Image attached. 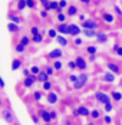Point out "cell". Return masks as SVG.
<instances>
[{
    "label": "cell",
    "mask_w": 122,
    "mask_h": 125,
    "mask_svg": "<svg viewBox=\"0 0 122 125\" xmlns=\"http://www.w3.org/2000/svg\"><path fill=\"white\" fill-rule=\"evenodd\" d=\"M88 81H89V73H86V72H81L79 73V79H78V82H75L72 85V88L75 91H81V89H83L85 85L88 83Z\"/></svg>",
    "instance_id": "cell-1"
},
{
    "label": "cell",
    "mask_w": 122,
    "mask_h": 125,
    "mask_svg": "<svg viewBox=\"0 0 122 125\" xmlns=\"http://www.w3.org/2000/svg\"><path fill=\"white\" fill-rule=\"evenodd\" d=\"M93 98L96 99V102L102 104V105H105V104H109V102H112L111 94H106L105 91H96V92L93 94Z\"/></svg>",
    "instance_id": "cell-2"
},
{
    "label": "cell",
    "mask_w": 122,
    "mask_h": 125,
    "mask_svg": "<svg viewBox=\"0 0 122 125\" xmlns=\"http://www.w3.org/2000/svg\"><path fill=\"white\" fill-rule=\"evenodd\" d=\"M45 58L48 61H58V59H62L63 58V50L61 48H56V49L50 50L48 55H45Z\"/></svg>",
    "instance_id": "cell-3"
},
{
    "label": "cell",
    "mask_w": 122,
    "mask_h": 125,
    "mask_svg": "<svg viewBox=\"0 0 122 125\" xmlns=\"http://www.w3.org/2000/svg\"><path fill=\"white\" fill-rule=\"evenodd\" d=\"M106 68H108V71L111 72H113L115 75H122V66L119 62H112V61H108L106 62Z\"/></svg>",
    "instance_id": "cell-4"
},
{
    "label": "cell",
    "mask_w": 122,
    "mask_h": 125,
    "mask_svg": "<svg viewBox=\"0 0 122 125\" xmlns=\"http://www.w3.org/2000/svg\"><path fill=\"white\" fill-rule=\"evenodd\" d=\"M37 82V75H32L27 76V78H23V81H22V85H23V88H26V89H30V88L35 86V83Z\"/></svg>",
    "instance_id": "cell-5"
},
{
    "label": "cell",
    "mask_w": 122,
    "mask_h": 125,
    "mask_svg": "<svg viewBox=\"0 0 122 125\" xmlns=\"http://www.w3.org/2000/svg\"><path fill=\"white\" fill-rule=\"evenodd\" d=\"M82 32H83V29L79 25H76V23H69V36L78 38V36L82 35Z\"/></svg>",
    "instance_id": "cell-6"
},
{
    "label": "cell",
    "mask_w": 122,
    "mask_h": 125,
    "mask_svg": "<svg viewBox=\"0 0 122 125\" xmlns=\"http://www.w3.org/2000/svg\"><path fill=\"white\" fill-rule=\"evenodd\" d=\"M81 27L82 29H95V30H98L99 29V23H98L95 19H88V20H85V22H82L81 23Z\"/></svg>",
    "instance_id": "cell-7"
},
{
    "label": "cell",
    "mask_w": 122,
    "mask_h": 125,
    "mask_svg": "<svg viewBox=\"0 0 122 125\" xmlns=\"http://www.w3.org/2000/svg\"><path fill=\"white\" fill-rule=\"evenodd\" d=\"M115 79H116V75L113 72H111V71H106V72H103L101 75V81L103 83H112V82H115Z\"/></svg>",
    "instance_id": "cell-8"
},
{
    "label": "cell",
    "mask_w": 122,
    "mask_h": 125,
    "mask_svg": "<svg viewBox=\"0 0 122 125\" xmlns=\"http://www.w3.org/2000/svg\"><path fill=\"white\" fill-rule=\"evenodd\" d=\"M101 19H102V22H105V23H108V25H112V23L115 22L116 16L112 14V13H109V12H106V10H102V12H101Z\"/></svg>",
    "instance_id": "cell-9"
},
{
    "label": "cell",
    "mask_w": 122,
    "mask_h": 125,
    "mask_svg": "<svg viewBox=\"0 0 122 125\" xmlns=\"http://www.w3.org/2000/svg\"><path fill=\"white\" fill-rule=\"evenodd\" d=\"M75 61H76V65H78V69L81 72H86V69H88V61H86L85 58L83 56H76Z\"/></svg>",
    "instance_id": "cell-10"
},
{
    "label": "cell",
    "mask_w": 122,
    "mask_h": 125,
    "mask_svg": "<svg viewBox=\"0 0 122 125\" xmlns=\"http://www.w3.org/2000/svg\"><path fill=\"white\" fill-rule=\"evenodd\" d=\"M96 42L99 43V45H106V43L109 42V36H108V33H105V32H102V30H98Z\"/></svg>",
    "instance_id": "cell-11"
},
{
    "label": "cell",
    "mask_w": 122,
    "mask_h": 125,
    "mask_svg": "<svg viewBox=\"0 0 122 125\" xmlns=\"http://www.w3.org/2000/svg\"><path fill=\"white\" fill-rule=\"evenodd\" d=\"M46 102L50 104V105H55V104H58L59 102V95L56 94V92H48L46 94Z\"/></svg>",
    "instance_id": "cell-12"
},
{
    "label": "cell",
    "mask_w": 122,
    "mask_h": 125,
    "mask_svg": "<svg viewBox=\"0 0 122 125\" xmlns=\"http://www.w3.org/2000/svg\"><path fill=\"white\" fill-rule=\"evenodd\" d=\"M55 29L58 30L59 35H69V23H58Z\"/></svg>",
    "instance_id": "cell-13"
},
{
    "label": "cell",
    "mask_w": 122,
    "mask_h": 125,
    "mask_svg": "<svg viewBox=\"0 0 122 125\" xmlns=\"http://www.w3.org/2000/svg\"><path fill=\"white\" fill-rule=\"evenodd\" d=\"M20 68H23V58H16V59H13L12 65H10V69H12L13 72H16V71H19Z\"/></svg>",
    "instance_id": "cell-14"
},
{
    "label": "cell",
    "mask_w": 122,
    "mask_h": 125,
    "mask_svg": "<svg viewBox=\"0 0 122 125\" xmlns=\"http://www.w3.org/2000/svg\"><path fill=\"white\" fill-rule=\"evenodd\" d=\"M48 81H50V75H48V72H46L45 69H42L40 73L37 75V82L45 83V82H48Z\"/></svg>",
    "instance_id": "cell-15"
},
{
    "label": "cell",
    "mask_w": 122,
    "mask_h": 125,
    "mask_svg": "<svg viewBox=\"0 0 122 125\" xmlns=\"http://www.w3.org/2000/svg\"><path fill=\"white\" fill-rule=\"evenodd\" d=\"M7 19H9L10 22H13V23H17V25L23 22V17H20L19 14H16V13H12V12L7 13Z\"/></svg>",
    "instance_id": "cell-16"
},
{
    "label": "cell",
    "mask_w": 122,
    "mask_h": 125,
    "mask_svg": "<svg viewBox=\"0 0 122 125\" xmlns=\"http://www.w3.org/2000/svg\"><path fill=\"white\" fill-rule=\"evenodd\" d=\"M66 14H68V17H73V16L79 14L78 6H75V4H69V6H68V9H66Z\"/></svg>",
    "instance_id": "cell-17"
},
{
    "label": "cell",
    "mask_w": 122,
    "mask_h": 125,
    "mask_svg": "<svg viewBox=\"0 0 122 125\" xmlns=\"http://www.w3.org/2000/svg\"><path fill=\"white\" fill-rule=\"evenodd\" d=\"M82 35H83L85 38H89V39H92V38L96 39V36H98V30H95V29H83Z\"/></svg>",
    "instance_id": "cell-18"
},
{
    "label": "cell",
    "mask_w": 122,
    "mask_h": 125,
    "mask_svg": "<svg viewBox=\"0 0 122 125\" xmlns=\"http://www.w3.org/2000/svg\"><path fill=\"white\" fill-rule=\"evenodd\" d=\"M56 42H58V45H61L62 48H66L68 45H69V40L66 39V36L65 35H58V38L55 39Z\"/></svg>",
    "instance_id": "cell-19"
},
{
    "label": "cell",
    "mask_w": 122,
    "mask_h": 125,
    "mask_svg": "<svg viewBox=\"0 0 122 125\" xmlns=\"http://www.w3.org/2000/svg\"><path fill=\"white\" fill-rule=\"evenodd\" d=\"M91 118H92L93 121H98V119L103 118V115H102V112H101V109L93 108V109H91Z\"/></svg>",
    "instance_id": "cell-20"
},
{
    "label": "cell",
    "mask_w": 122,
    "mask_h": 125,
    "mask_svg": "<svg viewBox=\"0 0 122 125\" xmlns=\"http://www.w3.org/2000/svg\"><path fill=\"white\" fill-rule=\"evenodd\" d=\"M78 111H79V115L81 116H91V109L85 106V105H79L78 106Z\"/></svg>",
    "instance_id": "cell-21"
},
{
    "label": "cell",
    "mask_w": 122,
    "mask_h": 125,
    "mask_svg": "<svg viewBox=\"0 0 122 125\" xmlns=\"http://www.w3.org/2000/svg\"><path fill=\"white\" fill-rule=\"evenodd\" d=\"M7 30H9L10 33H19V32H20V26L17 25V23L9 22V23H7Z\"/></svg>",
    "instance_id": "cell-22"
},
{
    "label": "cell",
    "mask_w": 122,
    "mask_h": 125,
    "mask_svg": "<svg viewBox=\"0 0 122 125\" xmlns=\"http://www.w3.org/2000/svg\"><path fill=\"white\" fill-rule=\"evenodd\" d=\"M111 98L112 101H115V102H122V92L119 91H111Z\"/></svg>",
    "instance_id": "cell-23"
},
{
    "label": "cell",
    "mask_w": 122,
    "mask_h": 125,
    "mask_svg": "<svg viewBox=\"0 0 122 125\" xmlns=\"http://www.w3.org/2000/svg\"><path fill=\"white\" fill-rule=\"evenodd\" d=\"M19 43H22V45H24L26 48L30 45V43H33L32 42V36H27V35H22V38L19 39Z\"/></svg>",
    "instance_id": "cell-24"
},
{
    "label": "cell",
    "mask_w": 122,
    "mask_h": 125,
    "mask_svg": "<svg viewBox=\"0 0 122 125\" xmlns=\"http://www.w3.org/2000/svg\"><path fill=\"white\" fill-rule=\"evenodd\" d=\"M43 36H45V32L42 30L39 35H33V36H32V42L36 43V45L37 43H42V42H43Z\"/></svg>",
    "instance_id": "cell-25"
},
{
    "label": "cell",
    "mask_w": 122,
    "mask_h": 125,
    "mask_svg": "<svg viewBox=\"0 0 122 125\" xmlns=\"http://www.w3.org/2000/svg\"><path fill=\"white\" fill-rule=\"evenodd\" d=\"M85 52L88 55H96L98 53V46L96 45H88L85 48Z\"/></svg>",
    "instance_id": "cell-26"
},
{
    "label": "cell",
    "mask_w": 122,
    "mask_h": 125,
    "mask_svg": "<svg viewBox=\"0 0 122 125\" xmlns=\"http://www.w3.org/2000/svg\"><path fill=\"white\" fill-rule=\"evenodd\" d=\"M24 9H27V1L26 0H20L16 3V10L17 12H23Z\"/></svg>",
    "instance_id": "cell-27"
},
{
    "label": "cell",
    "mask_w": 122,
    "mask_h": 125,
    "mask_svg": "<svg viewBox=\"0 0 122 125\" xmlns=\"http://www.w3.org/2000/svg\"><path fill=\"white\" fill-rule=\"evenodd\" d=\"M32 98H33L35 102H40V101L43 99V91H35L32 94Z\"/></svg>",
    "instance_id": "cell-28"
},
{
    "label": "cell",
    "mask_w": 122,
    "mask_h": 125,
    "mask_svg": "<svg viewBox=\"0 0 122 125\" xmlns=\"http://www.w3.org/2000/svg\"><path fill=\"white\" fill-rule=\"evenodd\" d=\"M39 1H40L43 10H46V12H50V10H52V6H50V1H52V0H39Z\"/></svg>",
    "instance_id": "cell-29"
},
{
    "label": "cell",
    "mask_w": 122,
    "mask_h": 125,
    "mask_svg": "<svg viewBox=\"0 0 122 125\" xmlns=\"http://www.w3.org/2000/svg\"><path fill=\"white\" fill-rule=\"evenodd\" d=\"M26 46L24 45H22V43H14V52L16 53H24L26 52Z\"/></svg>",
    "instance_id": "cell-30"
},
{
    "label": "cell",
    "mask_w": 122,
    "mask_h": 125,
    "mask_svg": "<svg viewBox=\"0 0 122 125\" xmlns=\"http://www.w3.org/2000/svg\"><path fill=\"white\" fill-rule=\"evenodd\" d=\"M30 119H32V122H33L35 125H39L40 124V121H42V118H40L37 114L32 112V111H30Z\"/></svg>",
    "instance_id": "cell-31"
},
{
    "label": "cell",
    "mask_w": 122,
    "mask_h": 125,
    "mask_svg": "<svg viewBox=\"0 0 122 125\" xmlns=\"http://www.w3.org/2000/svg\"><path fill=\"white\" fill-rule=\"evenodd\" d=\"M72 43H73V46H76V48H81V46L85 43V40L81 38V36H78V38H73Z\"/></svg>",
    "instance_id": "cell-32"
},
{
    "label": "cell",
    "mask_w": 122,
    "mask_h": 125,
    "mask_svg": "<svg viewBox=\"0 0 122 125\" xmlns=\"http://www.w3.org/2000/svg\"><path fill=\"white\" fill-rule=\"evenodd\" d=\"M52 65H53V68L56 69V72H61L62 68H63V63H62L61 59H58V61H53V62H52Z\"/></svg>",
    "instance_id": "cell-33"
},
{
    "label": "cell",
    "mask_w": 122,
    "mask_h": 125,
    "mask_svg": "<svg viewBox=\"0 0 122 125\" xmlns=\"http://www.w3.org/2000/svg\"><path fill=\"white\" fill-rule=\"evenodd\" d=\"M52 88H53V83L48 81V82H45V83H42V91H46V92H50L52 91Z\"/></svg>",
    "instance_id": "cell-34"
},
{
    "label": "cell",
    "mask_w": 122,
    "mask_h": 125,
    "mask_svg": "<svg viewBox=\"0 0 122 125\" xmlns=\"http://www.w3.org/2000/svg\"><path fill=\"white\" fill-rule=\"evenodd\" d=\"M56 19H58V23H66L68 14H66V13H61V14H56Z\"/></svg>",
    "instance_id": "cell-35"
},
{
    "label": "cell",
    "mask_w": 122,
    "mask_h": 125,
    "mask_svg": "<svg viewBox=\"0 0 122 125\" xmlns=\"http://www.w3.org/2000/svg\"><path fill=\"white\" fill-rule=\"evenodd\" d=\"M27 1V9H30V10H36L37 7V1L36 0H26Z\"/></svg>",
    "instance_id": "cell-36"
},
{
    "label": "cell",
    "mask_w": 122,
    "mask_h": 125,
    "mask_svg": "<svg viewBox=\"0 0 122 125\" xmlns=\"http://www.w3.org/2000/svg\"><path fill=\"white\" fill-rule=\"evenodd\" d=\"M45 71H46L48 75H50V76H53L55 72H56V69L53 68V65H46V66H45Z\"/></svg>",
    "instance_id": "cell-37"
},
{
    "label": "cell",
    "mask_w": 122,
    "mask_h": 125,
    "mask_svg": "<svg viewBox=\"0 0 122 125\" xmlns=\"http://www.w3.org/2000/svg\"><path fill=\"white\" fill-rule=\"evenodd\" d=\"M113 12H115V16H116L118 19H122V9L118 6V4L113 6Z\"/></svg>",
    "instance_id": "cell-38"
},
{
    "label": "cell",
    "mask_w": 122,
    "mask_h": 125,
    "mask_svg": "<svg viewBox=\"0 0 122 125\" xmlns=\"http://www.w3.org/2000/svg\"><path fill=\"white\" fill-rule=\"evenodd\" d=\"M58 30L56 29H49V32H48V36H49V39H56L58 38Z\"/></svg>",
    "instance_id": "cell-39"
},
{
    "label": "cell",
    "mask_w": 122,
    "mask_h": 125,
    "mask_svg": "<svg viewBox=\"0 0 122 125\" xmlns=\"http://www.w3.org/2000/svg\"><path fill=\"white\" fill-rule=\"evenodd\" d=\"M66 65H68V69H69V71H76V69H78L76 61H69V62L66 63Z\"/></svg>",
    "instance_id": "cell-40"
},
{
    "label": "cell",
    "mask_w": 122,
    "mask_h": 125,
    "mask_svg": "<svg viewBox=\"0 0 122 125\" xmlns=\"http://www.w3.org/2000/svg\"><path fill=\"white\" fill-rule=\"evenodd\" d=\"M113 109H115V106H113V104H112V102L103 105V111H105V112H112Z\"/></svg>",
    "instance_id": "cell-41"
},
{
    "label": "cell",
    "mask_w": 122,
    "mask_h": 125,
    "mask_svg": "<svg viewBox=\"0 0 122 125\" xmlns=\"http://www.w3.org/2000/svg\"><path fill=\"white\" fill-rule=\"evenodd\" d=\"M102 119H103V124H105V125H111V124H112V121H113V119H112V116H109V115H103V118H102Z\"/></svg>",
    "instance_id": "cell-42"
},
{
    "label": "cell",
    "mask_w": 122,
    "mask_h": 125,
    "mask_svg": "<svg viewBox=\"0 0 122 125\" xmlns=\"http://www.w3.org/2000/svg\"><path fill=\"white\" fill-rule=\"evenodd\" d=\"M30 71H32V73H33V75H39L42 69H40L39 66H36V65H33V66H30Z\"/></svg>",
    "instance_id": "cell-43"
},
{
    "label": "cell",
    "mask_w": 122,
    "mask_h": 125,
    "mask_svg": "<svg viewBox=\"0 0 122 125\" xmlns=\"http://www.w3.org/2000/svg\"><path fill=\"white\" fill-rule=\"evenodd\" d=\"M22 75H23V78H27V76L32 75V71H30V68H23V71H22Z\"/></svg>",
    "instance_id": "cell-44"
},
{
    "label": "cell",
    "mask_w": 122,
    "mask_h": 125,
    "mask_svg": "<svg viewBox=\"0 0 122 125\" xmlns=\"http://www.w3.org/2000/svg\"><path fill=\"white\" fill-rule=\"evenodd\" d=\"M78 79H79V75H75V73H71L69 75V82H72V85L75 82H78Z\"/></svg>",
    "instance_id": "cell-45"
},
{
    "label": "cell",
    "mask_w": 122,
    "mask_h": 125,
    "mask_svg": "<svg viewBox=\"0 0 122 125\" xmlns=\"http://www.w3.org/2000/svg\"><path fill=\"white\" fill-rule=\"evenodd\" d=\"M39 33H40V30H39L37 26H32V27H30V35H32V36H33V35H39Z\"/></svg>",
    "instance_id": "cell-46"
},
{
    "label": "cell",
    "mask_w": 122,
    "mask_h": 125,
    "mask_svg": "<svg viewBox=\"0 0 122 125\" xmlns=\"http://www.w3.org/2000/svg\"><path fill=\"white\" fill-rule=\"evenodd\" d=\"M50 6H52V10H55V12L61 7V6H59V1H53V0L50 1Z\"/></svg>",
    "instance_id": "cell-47"
},
{
    "label": "cell",
    "mask_w": 122,
    "mask_h": 125,
    "mask_svg": "<svg viewBox=\"0 0 122 125\" xmlns=\"http://www.w3.org/2000/svg\"><path fill=\"white\" fill-rule=\"evenodd\" d=\"M59 6H61L62 9H68V0H59Z\"/></svg>",
    "instance_id": "cell-48"
},
{
    "label": "cell",
    "mask_w": 122,
    "mask_h": 125,
    "mask_svg": "<svg viewBox=\"0 0 122 125\" xmlns=\"http://www.w3.org/2000/svg\"><path fill=\"white\" fill-rule=\"evenodd\" d=\"M121 46H122L121 43H119V42H116V43H115V45L112 46V52H113V53H116V52H118V49H119Z\"/></svg>",
    "instance_id": "cell-49"
},
{
    "label": "cell",
    "mask_w": 122,
    "mask_h": 125,
    "mask_svg": "<svg viewBox=\"0 0 122 125\" xmlns=\"http://www.w3.org/2000/svg\"><path fill=\"white\" fill-rule=\"evenodd\" d=\"M88 62H91V63L96 62V55H89L88 56Z\"/></svg>",
    "instance_id": "cell-50"
},
{
    "label": "cell",
    "mask_w": 122,
    "mask_h": 125,
    "mask_svg": "<svg viewBox=\"0 0 122 125\" xmlns=\"http://www.w3.org/2000/svg\"><path fill=\"white\" fill-rule=\"evenodd\" d=\"M50 115H52V119H53V121L58 119V112H56L55 109H50Z\"/></svg>",
    "instance_id": "cell-51"
},
{
    "label": "cell",
    "mask_w": 122,
    "mask_h": 125,
    "mask_svg": "<svg viewBox=\"0 0 122 125\" xmlns=\"http://www.w3.org/2000/svg\"><path fill=\"white\" fill-rule=\"evenodd\" d=\"M40 17H42V19H48V17H49V12L42 10V12H40Z\"/></svg>",
    "instance_id": "cell-52"
},
{
    "label": "cell",
    "mask_w": 122,
    "mask_h": 125,
    "mask_svg": "<svg viewBox=\"0 0 122 125\" xmlns=\"http://www.w3.org/2000/svg\"><path fill=\"white\" fill-rule=\"evenodd\" d=\"M81 1V4H83V6H91L92 4V0H79Z\"/></svg>",
    "instance_id": "cell-53"
},
{
    "label": "cell",
    "mask_w": 122,
    "mask_h": 125,
    "mask_svg": "<svg viewBox=\"0 0 122 125\" xmlns=\"http://www.w3.org/2000/svg\"><path fill=\"white\" fill-rule=\"evenodd\" d=\"M72 115L75 116V118L81 116V115H79V111H78V108H72Z\"/></svg>",
    "instance_id": "cell-54"
},
{
    "label": "cell",
    "mask_w": 122,
    "mask_h": 125,
    "mask_svg": "<svg viewBox=\"0 0 122 125\" xmlns=\"http://www.w3.org/2000/svg\"><path fill=\"white\" fill-rule=\"evenodd\" d=\"M0 88H1V89L6 88V81H4V78H1V76H0Z\"/></svg>",
    "instance_id": "cell-55"
},
{
    "label": "cell",
    "mask_w": 122,
    "mask_h": 125,
    "mask_svg": "<svg viewBox=\"0 0 122 125\" xmlns=\"http://www.w3.org/2000/svg\"><path fill=\"white\" fill-rule=\"evenodd\" d=\"M79 20H81V23H82V22H85V20H88V19H86L85 14H79Z\"/></svg>",
    "instance_id": "cell-56"
},
{
    "label": "cell",
    "mask_w": 122,
    "mask_h": 125,
    "mask_svg": "<svg viewBox=\"0 0 122 125\" xmlns=\"http://www.w3.org/2000/svg\"><path fill=\"white\" fill-rule=\"evenodd\" d=\"M115 55H116V56H119V58H122V46L119 48V49H118V52H116Z\"/></svg>",
    "instance_id": "cell-57"
},
{
    "label": "cell",
    "mask_w": 122,
    "mask_h": 125,
    "mask_svg": "<svg viewBox=\"0 0 122 125\" xmlns=\"http://www.w3.org/2000/svg\"><path fill=\"white\" fill-rule=\"evenodd\" d=\"M65 125H72V122H71V119H69V118H66V119H65Z\"/></svg>",
    "instance_id": "cell-58"
},
{
    "label": "cell",
    "mask_w": 122,
    "mask_h": 125,
    "mask_svg": "<svg viewBox=\"0 0 122 125\" xmlns=\"http://www.w3.org/2000/svg\"><path fill=\"white\" fill-rule=\"evenodd\" d=\"M88 125H96V124H95V122H93V119H92V121H89V122H88Z\"/></svg>",
    "instance_id": "cell-59"
},
{
    "label": "cell",
    "mask_w": 122,
    "mask_h": 125,
    "mask_svg": "<svg viewBox=\"0 0 122 125\" xmlns=\"http://www.w3.org/2000/svg\"><path fill=\"white\" fill-rule=\"evenodd\" d=\"M13 125H20V122H19V121H16V122H14Z\"/></svg>",
    "instance_id": "cell-60"
},
{
    "label": "cell",
    "mask_w": 122,
    "mask_h": 125,
    "mask_svg": "<svg viewBox=\"0 0 122 125\" xmlns=\"http://www.w3.org/2000/svg\"><path fill=\"white\" fill-rule=\"evenodd\" d=\"M43 125H52V122H48V124H43Z\"/></svg>",
    "instance_id": "cell-61"
},
{
    "label": "cell",
    "mask_w": 122,
    "mask_h": 125,
    "mask_svg": "<svg viewBox=\"0 0 122 125\" xmlns=\"http://www.w3.org/2000/svg\"><path fill=\"white\" fill-rule=\"evenodd\" d=\"M14 1H16V3H17V1H20V0H14Z\"/></svg>",
    "instance_id": "cell-62"
},
{
    "label": "cell",
    "mask_w": 122,
    "mask_h": 125,
    "mask_svg": "<svg viewBox=\"0 0 122 125\" xmlns=\"http://www.w3.org/2000/svg\"><path fill=\"white\" fill-rule=\"evenodd\" d=\"M121 86H122V79H121Z\"/></svg>",
    "instance_id": "cell-63"
},
{
    "label": "cell",
    "mask_w": 122,
    "mask_h": 125,
    "mask_svg": "<svg viewBox=\"0 0 122 125\" xmlns=\"http://www.w3.org/2000/svg\"><path fill=\"white\" fill-rule=\"evenodd\" d=\"M121 104H122V102H121Z\"/></svg>",
    "instance_id": "cell-64"
}]
</instances>
